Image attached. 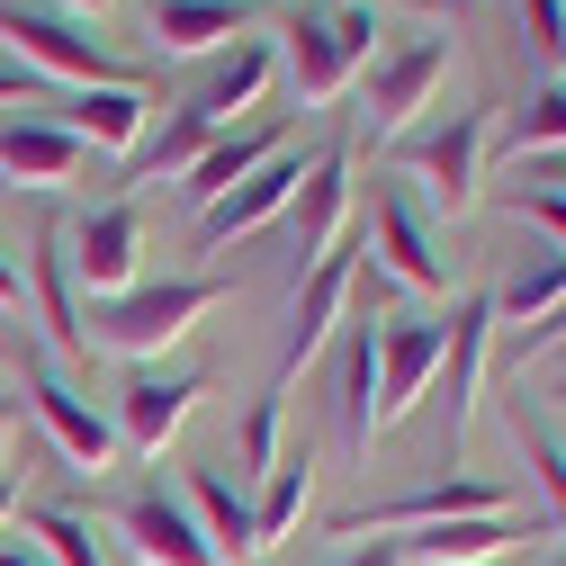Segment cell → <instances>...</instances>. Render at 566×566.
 Wrapping results in <instances>:
<instances>
[{
    "label": "cell",
    "instance_id": "35",
    "mask_svg": "<svg viewBox=\"0 0 566 566\" xmlns=\"http://www.w3.org/2000/svg\"><path fill=\"white\" fill-rule=\"evenodd\" d=\"M0 566H54V557H45L28 531H0Z\"/></svg>",
    "mask_w": 566,
    "mask_h": 566
},
{
    "label": "cell",
    "instance_id": "36",
    "mask_svg": "<svg viewBox=\"0 0 566 566\" xmlns=\"http://www.w3.org/2000/svg\"><path fill=\"white\" fill-rule=\"evenodd\" d=\"M333 566H405V548H396V539H369V548H350V557H333Z\"/></svg>",
    "mask_w": 566,
    "mask_h": 566
},
{
    "label": "cell",
    "instance_id": "37",
    "mask_svg": "<svg viewBox=\"0 0 566 566\" xmlns=\"http://www.w3.org/2000/svg\"><path fill=\"white\" fill-rule=\"evenodd\" d=\"M19 297H28V279H19V261H10V252H0V315H10Z\"/></svg>",
    "mask_w": 566,
    "mask_h": 566
},
{
    "label": "cell",
    "instance_id": "2",
    "mask_svg": "<svg viewBox=\"0 0 566 566\" xmlns=\"http://www.w3.org/2000/svg\"><path fill=\"white\" fill-rule=\"evenodd\" d=\"M207 306H226V279H135L126 297L82 306V333H91V350H117V360H154V350H171Z\"/></svg>",
    "mask_w": 566,
    "mask_h": 566
},
{
    "label": "cell",
    "instance_id": "8",
    "mask_svg": "<svg viewBox=\"0 0 566 566\" xmlns=\"http://www.w3.org/2000/svg\"><path fill=\"white\" fill-rule=\"evenodd\" d=\"M450 350V315H378V422H405L413 396H432Z\"/></svg>",
    "mask_w": 566,
    "mask_h": 566
},
{
    "label": "cell",
    "instance_id": "34",
    "mask_svg": "<svg viewBox=\"0 0 566 566\" xmlns=\"http://www.w3.org/2000/svg\"><path fill=\"white\" fill-rule=\"evenodd\" d=\"M522 207H531V226H539V234H548V243L566 252V189H531Z\"/></svg>",
    "mask_w": 566,
    "mask_h": 566
},
{
    "label": "cell",
    "instance_id": "40",
    "mask_svg": "<svg viewBox=\"0 0 566 566\" xmlns=\"http://www.w3.org/2000/svg\"><path fill=\"white\" fill-rule=\"evenodd\" d=\"M10 504H19V485H10V476H0V522H10Z\"/></svg>",
    "mask_w": 566,
    "mask_h": 566
},
{
    "label": "cell",
    "instance_id": "19",
    "mask_svg": "<svg viewBox=\"0 0 566 566\" xmlns=\"http://www.w3.org/2000/svg\"><path fill=\"white\" fill-rule=\"evenodd\" d=\"M180 504L198 513V531H207V548H217V566H226V557H234V566L252 557V494H243L217 459H189V468H180Z\"/></svg>",
    "mask_w": 566,
    "mask_h": 566
},
{
    "label": "cell",
    "instance_id": "42",
    "mask_svg": "<svg viewBox=\"0 0 566 566\" xmlns=\"http://www.w3.org/2000/svg\"><path fill=\"white\" fill-rule=\"evenodd\" d=\"M548 566H566V548H557V557H548Z\"/></svg>",
    "mask_w": 566,
    "mask_h": 566
},
{
    "label": "cell",
    "instance_id": "10",
    "mask_svg": "<svg viewBox=\"0 0 566 566\" xmlns=\"http://www.w3.org/2000/svg\"><path fill=\"white\" fill-rule=\"evenodd\" d=\"M108 531L145 557V566H217V548H207L198 513L180 504V485H135L126 504L108 513Z\"/></svg>",
    "mask_w": 566,
    "mask_h": 566
},
{
    "label": "cell",
    "instance_id": "23",
    "mask_svg": "<svg viewBox=\"0 0 566 566\" xmlns=\"http://www.w3.org/2000/svg\"><path fill=\"white\" fill-rule=\"evenodd\" d=\"M73 171H82V145L54 117H10V126H0V180L54 189V180H73Z\"/></svg>",
    "mask_w": 566,
    "mask_h": 566
},
{
    "label": "cell",
    "instance_id": "15",
    "mask_svg": "<svg viewBox=\"0 0 566 566\" xmlns=\"http://www.w3.org/2000/svg\"><path fill=\"white\" fill-rule=\"evenodd\" d=\"M270 82H279V45H270V36H243V45H226V54H207V73H198L189 108L226 135V126H243V108L270 99Z\"/></svg>",
    "mask_w": 566,
    "mask_h": 566
},
{
    "label": "cell",
    "instance_id": "13",
    "mask_svg": "<svg viewBox=\"0 0 566 566\" xmlns=\"http://www.w3.org/2000/svg\"><path fill=\"white\" fill-rule=\"evenodd\" d=\"M45 117L73 135L82 154H135V145H145V126H154V99H145V82H108V91L45 99Z\"/></svg>",
    "mask_w": 566,
    "mask_h": 566
},
{
    "label": "cell",
    "instance_id": "6",
    "mask_svg": "<svg viewBox=\"0 0 566 566\" xmlns=\"http://www.w3.org/2000/svg\"><path fill=\"white\" fill-rule=\"evenodd\" d=\"M28 405H36V422H45V441L63 450V459H73V468H117V422L73 387V378H63V360H54V350H28Z\"/></svg>",
    "mask_w": 566,
    "mask_h": 566
},
{
    "label": "cell",
    "instance_id": "30",
    "mask_svg": "<svg viewBox=\"0 0 566 566\" xmlns=\"http://www.w3.org/2000/svg\"><path fill=\"white\" fill-rule=\"evenodd\" d=\"M279 468V396H252L243 413V476H270Z\"/></svg>",
    "mask_w": 566,
    "mask_h": 566
},
{
    "label": "cell",
    "instance_id": "16",
    "mask_svg": "<svg viewBox=\"0 0 566 566\" xmlns=\"http://www.w3.org/2000/svg\"><path fill=\"white\" fill-rule=\"evenodd\" d=\"M333 432H342V450H369V432H378V315H360V324L342 315V342H333Z\"/></svg>",
    "mask_w": 566,
    "mask_h": 566
},
{
    "label": "cell",
    "instance_id": "41",
    "mask_svg": "<svg viewBox=\"0 0 566 566\" xmlns=\"http://www.w3.org/2000/svg\"><path fill=\"white\" fill-rule=\"evenodd\" d=\"M0 441H10V396H0Z\"/></svg>",
    "mask_w": 566,
    "mask_h": 566
},
{
    "label": "cell",
    "instance_id": "3",
    "mask_svg": "<svg viewBox=\"0 0 566 566\" xmlns=\"http://www.w3.org/2000/svg\"><path fill=\"white\" fill-rule=\"evenodd\" d=\"M0 45L10 63H28L36 82H73V91H108V82H135L126 63L82 28V19H54V10H28V0H0Z\"/></svg>",
    "mask_w": 566,
    "mask_h": 566
},
{
    "label": "cell",
    "instance_id": "25",
    "mask_svg": "<svg viewBox=\"0 0 566 566\" xmlns=\"http://www.w3.org/2000/svg\"><path fill=\"white\" fill-rule=\"evenodd\" d=\"M306 485H315V459H306V450H279V468H270L261 494H252V548L289 539V531L306 522Z\"/></svg>",
    "mask_w": 566,
    "mask_h": 566
},
{
    "label": "cell",
    "instance_id": "11",
    "mask_svg": "<svg viewBox=\"0 0 566 566\" xmlns=\"http://www.w3.org/2000/svg\"><path fill=\"white\" fill-rule=\"evenodd\" d=\"M198 396H207V378H180V369H171V378H163V369H135V378L117 387V413H108V422H117V450H126V459H163V450L180 441V422H189V405H198Z\"/></svg>",
    "mask_w": 566,
    "mask_h": 566
},
{
    "label": "cell",
    "instance_id": "26",
    "mask_svg": "<svg viewBox=\"0 0 566 566\" xmlns=\"http://www.w3.org/2000/svg\"><path fill=\"white\" fill-rule=\"evenodd\" d=\"M557 297H566V252H557V243H539V252H531V261H522V270L504 279V297H494V315H504V324L522 333V324H539V315H548Z\"/></svg>",
    "mask_w": 566,
    "mask_h": 566
},
{
    "label": "cell",
    "instance_id": "38",
    "mask_svg": "<svg viewBox=\"0 0 566 566\" xmlns=\"http://www.w3.org/2000/svg\"><path fill=\"white\" fill-rule=\"evenodd\" d=\"M531 189H566V154H548V163H539V180H531Z\"/></svg>",
    "mask_w": 566,
    "mask_h": 566
},
{
    "label": "cell",
    "instance_id": "5",
    "mask_svg": "<svg viewBox=\"0 0 566 566\" xmlns=\"http://www.w3.org/2000/svg\"><path fill=\"white\" fill-rule=\"evenodd\" d=\"M441 82H450V36H405L396 54H378L360 73V126L369 135H405L422 108H432Z\"/></svg>",
    "mask_w": 566,
    "mask_h": 566
},
{
    "label": "cell",
    "instance_id": "21",
    "mask_svg": "<svg viewBox=\"0 0 566 566\" xmlns=\"http://www.w3.org/2000/svg\"><path fill=\"white\" fill-rule=\"evenodd\" d=\"M36 306H45V350L54 360H73V350H91V333H82V279H73V252H63V226L45 217L36 226Z\"/></svg>",
    "mask_w": 566,
    "mask_h": 566
},
{
    "label": "cell",
    "instance_id": "39",
    "mask_svg": "<svg viewBox=\"0 0 566 566\" xmlns=\"http://www.w3.org/2000/svg\"><path fill=\"white\" fill-rule=\"evenodd\" d=\"M63 10H73V19H99V10H108V0H63Z\"/></svg>",
    "mask_w": 566,
    "mask_h": 566
},
{
    "label": "cell",
    "instance_id": "31",
    "mask_svg": "<svg viewBox=\"0 0 566 566\" xmlns=\"http://www.w3.org/2000/svg\"><path fill=\"white\" fill-rule=\"evenodd\" d=\"M522 28H531V54L548 73H566V0H522Z\"/></svg>",
    "mask_w": 566,
    "mask_h": 566
},
{
    "label": "cell",
    "instance_id": "22",
    "mask_svg": "<svg viewBox=\"0 0 566 566\" xmlns=\"http://www.w3.org/2000/svg\"><path fill=\"white\" fill-rule=\"evenodd\" d=\"M261 0H154V45L163 54H226L252 36Z\"/></svg>",
    "mask_w": 566,
    "mask_h": 566
},
{
    "label": "cell",
    "instance_id": "20",
    "mask_svg": "<svg viewBox=\"0 0 566 566\" xmlns=\"http://www.w3.org/2000/svg\"><path fill=\"white\" fill-rule=\"evenodd\" d=\"M485 333H494V297H459V306H450V350H441L450 459H459V441H468V413H476V378H485Z\"/></svg>",
    "mask_w": 566,
    "mask_h": 566
},
{
    "label": "cell",
    "instance_id": "24",
    "mask_svg": "<svg viewBox=\"0 0 566 566\" xmlns=\"http://www.w3.org/2000/svg\"><path fill=\"white\" fill-rule=\"evenodd\" d=\"M207 145H217V126H207V117H198V108L180 99V108H171L163 126H145V145L126 154V189H145V180H180V171H189V163H198Z\"/></svg>",
    "mask_w": 566,
    "mask_h": 566
},
{
    "label": "cell",
    "instance_id": "17",
    "mask_svg": "<svg viewBox=\"0 0 566 566\" xmlns=\"http://www.w3.org/2000/svg\"><path fill=\"white\" fill-rule=\"evenodd\" d=\"M342 217H350V154H342V145H324V154L306 163L297 198H289V252L315 270V261L342 243Z\"/></svg>",
    "mask_w": 566,
    "mask_h": 566
},
{
    "label": "cell",
    "instance_id": "28",
    "mask_svg": "<svg viewBox=\"0 0 566 566\" xmlns=\"http://www.w3.org/2000/svg\"><path fill=\"white\" fill-rule=\"evenodd\" d=\"M504 145H513V154H531V163L566 154V82H548V91H531V99L513 108V126H504Z\"/></svg>",
    "mask_w": 566,
    "mask_h": 566
},
{
    "label": "cell",
    "instance_id": "1",
    "mask_svg": "<svg viewBox=\"0 0 566 566\" xmlns=\"http://www.w3.org/2000/svg\"><path fill=\"white\" fill-rule=\"evenodd\" d=\"M270 45H279V73L297 82V99H306V108H324V99H342V91H350V73H369V63H378V10H369V0L297 10Z\"/></svg>",
    "mask_w": 566,
    "mask_h": 566
},
{
    "label": "cell",
    "instance_id": "29",
    "mask_svg": "<svg viewBox=\"0 0 566 566\" xmlns=\"http://www.w3.org/2000/svg\"><path fill=\"white\" fill-rule=\"evenodd\" d=\"M513 432H522V459H531V476H539V504H548V531H566V441L548 432L539 413H522Z\"/></svg>",
    "mask_w": 566,
    "mask_h": 566
},
{
    "label": "cell",
    "instance_id": "18",
    "mask_svg": "<svg viewBox=\"0 0 566 566\" xmlns=\"http://www.w3.org/2000/svg\"><path fill=\"white\" fill-rule=\"evenodd\" d=\"M279 145H297V135H289V117H261V126H226L217 145H207V154H198V163L180 171V198H189V207H217V198H226L234 180H252V171H261V163H270Z\"/></svg>",
    "mask_w": 566,
    "mask_h": 566
},
{
    "label": "cell",
    "instance_id": "7",
    "mask_svg": "<svg viewBox=\"0 0 566 566\" xmlns=\"http://www.w3.org/2000/svg\"><path fill=\"white\" fill-rule=\"evenodd\" d=\"M63 252H73V279L91 289V306L126 297L135 279H145V217H135V198H108L91 217H73L63 226Z\"/></svg>",
    "mask_w": 566,
    "mask_h": 566
},
{
    "label": "cell",
    "instance_id": "9",
    "mask_svg": "<svg viewBox=\"0 0 566 566\" xmlns=\"http://www.w3.org/2000/svg\"><path fill=\"white\" fill-rule=\"evenodd\" d=\"M405 180H422L459 217V207L476 198V180H485V108H450L441 126H422L405 145Z\"/></svg>",
    "mask_w": 566,
    "mask_h": 566
},
{
    "label": "cell",
    "instance_id": "43",
    "mask_svg": "<svg viewBox=\"0 0 566 566\" xmlns=\"http://www.w3.org/2000/svg\"><path fill=\"white\" fill-rule=\"evenodd\" d=\"M494 566H504V557H494Z\"/></svg>",
    "mask_w": 566,
    "mask_h": 566
},
{
    "label": "cell",
    "instance_id": "12",
    "mask_svg": "<svg viewBox=\"0 0 566 566\" xmlns=\"http://www.w3.org/2000/svg\"><path fill=\"white\" fill-rule=\"evenodd\" d=\"M297 180H306V154H297V145H279V154H270L252 180H234L217 207H198V243H207V252H226L234 234H261L270 217H289Z\"/></svg>",
    "mask_w": 566,
    "mask_h": 566
},
{
    "label": "cell",
    "instance_id": "33",
    "mask_svg": "<svg viewBox=\"0 0 566 566\" xmlns=\"http://www.w3.org/2000/svg\"><path fill=\"white\" fill-rule=\"evenodd\" d=\"M45 99H54V91L28 73V63H0V108H45Z\"/></svg>",
    "mask_w": 566,
    "mask_h": 566
},
{
    "label": "cell",
    "instance_id": "4",
    "mask_svg": "<svg viewBox=\"0 0 566 566\" xmlns=\"http://www.w3.org/2000/svg\"><path fill=\"white\" fill-rule=\"evenodd\" d=\"M387 289H450V261H441V243H432V226H422V207H413V189L405 180H378V198H369V252H360Z\"/></svg>",
    "mask_w": 566,
    "mask_h": 566
},
{
    "label": "cell",
    "instance_id": "32",
    "mask_svg": "<svg viewBox=\"0 0 566 566\" xmlns=\"http://www.w3.org/2000/svg\"><path fill=\"white\" fill-rule=\"evenodd\" d=\"M548 342H566V297H557V306H548L539 324H522V333H513V369H522V360H539Z\"/></svg>",
    "mask_w": 566,
    "mask_h": 566
},
{
    "label": "cell",
    "instance_id": "27",
    "mask_svg": "<svg viewBox=\"0 0 566 566\" xmlns=\"http://www.w3.org/2000/svg\"><path fill=\"white\" fill-rule=\"evenodd\" d=\"M28 539H36L54 566H108L99 522H91V513H73V504H36V513H28Z\"/></svg>",
    "mask_w": 566,
    "mask_h": 566
},
{
    "label": "cell",
    "instance_id": "14",
    "mask_svg": "<svg viewBox=\"0 0 566 566\" xmlns=\"http://www.w3.org/2000/svg\"><path fill=\"white\" fill-rule=\"evenodd\" d=\"M350 289H360V252H324L306 279H297V297H289V350H279V360H289V369H306L315 360V350L342 333V315H350Z\"/></svg>",
    "mask_w": 566,
    "mask_h": 566
}]
</instances>
